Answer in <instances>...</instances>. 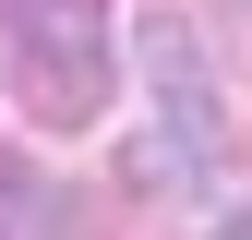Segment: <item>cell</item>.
Masks as SVG:
<instances>
[{
	"label": "cell",
	"mask_w": 252,
	"mask_h": 240,
	"mask_svg": "<svg viewBox=\"0 0 252 240\" xmlns=\"http://www.w3.org/2000/svg\"><path fill=\"white\" fill-rule=\"evenodd\" d=\"M144 96H156V132L132 144V180L240 204V132H228V96H216V60L180 12H144Z\"/></svg>",
	"instance_id": "6da1fadb"
},
{
	"label": "cell",
	"mask_w": 252,
	"mask_h": 240,
	"mask_svg": "<svg viewBox=\"0 0 252 240\" xmlns=\"http://www.w3.org/2000/svg\"><path fill=\"white\" fill-rule=\"evenodd\" d=\"M108 0H0V84L24 96V120L48 132H84L108 108Z\"/></svg>",
	"instance_id": "7a4b0ae2"
},
{
	"label": "cell",
	"mask_w": 252,
	"mask_h": 240,
	"mask_svg": "<svg viewBox=\"0 0 252 240\" xmlns=\"http://www.w3.org/2000/svg\"><path fill=\"white\" fill-rule=\"evenodd\" d=\"M48 228H72V192L0 144V240H48Z\"/></svg>",
	"instance_id": "3957f363"
}]
</instances>
